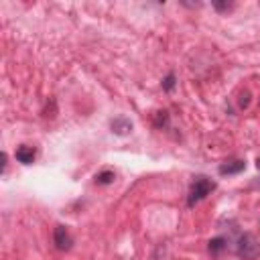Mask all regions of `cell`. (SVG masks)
<instances>
[{"mask_svg":"<svg viewBox=\"0 0 260 260\" xmlns=\"http://www.w3.org/2000/svg\"><path fill=\"white\" fill-rule=\"evenodd\" d=\"M215 189V183L209 179V177H195V181L191 183V189H189V195H187V205L189 207H195L199 201H203L211 191Z\"/></svg>","mask_w":260,"mask_h":260,"instance_id":"obj_1","label":"cell"},{"mask_svg":"<svg viewBox=\"0 0 260 260\" xmlns=\"http://www.w3.org/2000/svg\"><path fill=\"white\" fill-rule=\"evenodd\" d=\"M236 256L242 260H256L260 256V242L252 234H242L236 244Z\"/></svg>","mask_w":260,"mask_h":260,"instance_id":"obj_2","label":"cell"},{"mask_svg":"<svg viewBox=\"0 0 260 260\" xmlns=\"http://www.w3.org/2000/svg\"><path fill=\"white\" fill-rule=\"evenodd\" d=\"M53 244H55L57 250L69 252V250L73 248V236H71V232H69L65 225H57V228L53 230Z\"/></svg>","mask_w":260,"mask_h":260,"instance_id":"obj_3","label":"cell"},{"mask_svg":"<svg viewBox=\"0 0 260 260\" xmlns=\"http://www.w3.org/2000/svg\"><path fill=\"white\" fill-rule=\"evenodd\" d=\"M110 128H112L114 134H118V136H126V134L132 132V122H130L126 116H116V118L110 122Z\"/></svg>","mask_w":260,"mask_h":260,"instance_id":"obj_4","label":"cell"},{"mask_svg":"<svg viewBox=\"0 0 260 260\" xmlns=\"http://www.w3.org/2000/svg\"><path fill=\"white\" fill-rule=\"evenodd\" d=\"M246 169V162L242 158H234V160H228V162H221L217 167V173L219 175H238Z\"/></svg>","mask_w":260,"mask_h":260,"instance_id":"obj_5","label":"cell"},{"mask_svg":"<svg viewBox=\"0 0 260 260\" xmlns=\"http://www.w3.org/2000/svg\"><path fill=\"white\" fill-rule=\"evenodd\" d=\"M35 148L32 146H28V144H20L18 148H16V152H14V156H16V160L18 162H22V165H30L32 160H35Z\"/></svg>","mask_w":260,"mask_h":260,"instance_id":"obj_6","label":"cell"},{"mask_svg":"<svg viewBox=\"0 0 260 260\" xmlns=\"http://www.w3.org/2000/svg\"><path fill=\"white\" fill-rule=\"evenodd\" d=\"M114 179H116L114 171H102V173L95 175V183L98 185H110V183H114Z\"/></svg>","mask_w":260,"mask_h":260,"instance_id":"obj_7","label":"cell"},{"mask_svg":"<svg viewBox=\"0 0 260 260\" xmlns=\"http://www.w3.org/2000/svg\"><path fill=\"white\" fill-rule=\"evenodd\" d=\"M209 252L211 254H219L221 250H225V238H213V240H209Z\"/></svg>","mask_w":260,"mask_h":260,"instance_id":"obj_8","label":"cell"},{"mask_svg":"<svg viewBox=\"0 0 260 260\" xmlns=\"http://www.w3.org/2000/svg\"><path fill=\"white\" fill-rule=\"evenodd\" d=\"M234 2H213V8L217 10V12H230V10H234Z\"/></svg>","mask_w":260,"mask_h":260,"instance_id":"obj_9","label":"cell"},{"mask_svg":"<svg viewBox=\"0 0 260 260\" xmlns=\"http://www.w3.org/2000/svg\"><path fill=\"white\" fill-rule=\"evenodd\" d=\"M175 87V73H169L165 79H162V89L165 91H171Z\"/></svg>","mask_w":260,"mask_h":260,"instance_id":"obj_10","label":"cell"},{"mask_svg":"<svg viewBox=\"0 0 260 260\" xmlns=\"http://www.w3.org/2000/svg\"><path fill=\"white\" fill-rule=\"evenodd\" d=\"M167 120H169L167 112H158V118H156V126H160V124H167Z\"/></svg>","mask_w":260,"mask_h":260,"instance_id":"obj_11","label":"cell"},{"mask_svg":"<svg viewBox=\"0 0 260 260\" xmlns=\"http://www.w3.org/2000/svg\"><path fill=\"white\" fill-rule=\"evenodd\" d=\"M6 158H8V156H6V152H2V173L6 171Z\"/></svg>","mask_w":260,"mask_h":260,"instance_id":"obj_12","label":"cell"},{"mask_svg":"<svg viewBox=\"0 0 260 260\" xmlns=\"http://www.w3.org/2000/svg\"><path fill=\"white\" fill-rule=\"evenodd\" d=\"M250 187H260V177H256V181H252Z\"/></svg>","mask_w":260,"mask_h":260,"instance_id":"obj_13","label":"cell"},{"mask_svg":"<svg viewBox=\"0 0 260 260\" xmlns=\"http://www.w3.org/2000/svg\"><path fill=\"white\" fill-rule=\"evenodd\" d=\"M256 167H258V169H260V158H258V160H256Z\"/></svg>","mask_w":260,"mask_h":260,"instance_id":"obj_14","label":"cell"}]
</instances>
